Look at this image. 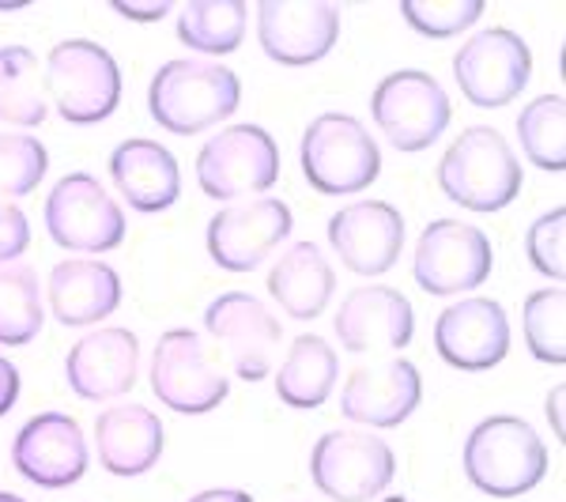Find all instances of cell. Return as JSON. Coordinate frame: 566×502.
<instances>
[{
    "instance_id": "cell-1",
    "label": "cell",
    "mask_w": 566,
    "mask_h": 502,
    "mask_svg": "<svg viewBox=\"0 0 566 502\" xmlns=\"http://www.w3.org/2000/svg\"><path fill=\"white\" fill-rule=\"evenodd\" d=\"M522 159L506 144V136L491 125L464 129L438 163V186L453 205L469 212H502L522 194Z\"/></svg>"
},
{
    "instance_id": "cell-2",
    "label": "cell",
    "mask_w": 566,
    "mask_h": 502,
    "mask_svg": "<svg viewBox=\"0 0 566 502\" xmlns=\"http://www.w3.org/2000/svg\"><path fill=\"white\" fill-rule=\"evenodd\" d=\"M242 103V84L219 61H167L148 84L155 125L175 136H197L227 122Z\"/></svg>"
},
{
    "instance_id": "cell-3",
    "label": "cell",
    "mask_w": 566,
    "mask_h": 502,
    "mask_svg": "<svg viewBox=\"0 0 566 502\" xmlns=\"http://www.w3.org/2000/svg\"><path fill=\"white\" fill-rule=\"evenodd\" d=\"M464 477L491 499H517L547 477V446L517 416H488L464 438Z\"/></svg>"
},
{
    "instance_id": "cell-4",
    "label": "cell",
    "mask_w": 566,
    "mask_h": 502,
    "mask_svg": "<svg viewBox=\"0 0 566 502\" xmlns=\"http://www.w3.org/2000/svg\"><path fill=\"white\" fill-rule=\"evenodd\" d=\"M45 95L69 125H98L122 106V69L91 39H65L42 65Z\"/></svg>"
},
{
    "instance_id": "cell-5",
    "label": "cell",
    "mask_w": 566,
    "mask_h": 502,
    "mask_svg": "<svg viewBox=\"0 0 566 502\" xmlns=\"http://www.w3.org/2000/svg\"><path fill=\"white\" fill-rule=\"evenodd\" d=\"M298 163H303V175L317 194L344 197L359 194L378 178L381 151L359 117L328 109L306 125L303 144H298Z\"/></svg>"
},
{
    "instance_id": "cell-6",
    "label": "cell",
    "mask_w": 566,
    "mask_h": 502,
    "mask_svg": "<svg viewBox=\"0 0 566 502\" xmlns=\"http://www.w3.org/2000/svg\"><path fill=\"white\" fill-rule=\"evenodd\" d=\"M450 95L423 69H400L389 72L370 95V117L381 136L397 151L416 155L431 148L450 125Z\"/></svg>"
},
{
    "instance_id": "cell-7",
    "label": "cell",
    "mask_w": 566,
    "mask_h": 502,
    "mask_svg": "<svg viewBox=\"0 0 566 502\" xmlns=\"http://www.w3.org/2000/svg\"><path fill=\"white\" fill-rule=\"evenodd\" d=\"M397 458L389 442L363 427L328 431L310 450V480L333 502H370L392 483Z\"/></svg>"
},
{
    "instance_id": "cell-8",
    "label": "cell",
    "mask_w": 566,
    "mask_h": 502,
    "mask_svg": "<svg viewBox=\"0 0 566 502\" xmlns=\"http://www.w3.org/2000/svg\"><path fill=\"white\" fill-rule=\"evenodd\" d=\"M45 231L61 250L109 253L125 239V212L87 170H72L45 197Z\"/></svg>"
},
{
    "instance_id": "cell-9",
    "label": "cell",
    "mask_w": 566,
    "mask_h": 502,
    "mask_svg": "<svg viewBox=\"0 0 566 502\" xmlns=\"http://www.w3.org/2000/svg\"><path fill=\"white\" fill-rule=\"evenodd\" d=\"M495 250L476 223L461 219H434L423 227L412 253V276L427 295L450 299L476 291L491 276Z\"/></svg>"
},
{
    "instance_id": "cell-10",
    "label": "cell",
    "mask_w": 566,
    "mask_h": 502,
    "mask_svg": "<svg viewBox=\"0 0 566 502\" xmlns=\"http://www.w3.org/2000/svg\"><path fill=\"white\" fill-rule=\"evenodd\" d=\"M151 389L167 408L181 416H205L231 394L227 374L193 328H170L159 336L151 355Z\"/></svg>"
},
{
    "instance_id": "cell-11",
    "label": "cell",
    "mask_w": 566,
    "mask_h": 502,
    "mask_svg": "<svg viewBox=\"0 0 566 502\" xmlns=\"http://www.w3.org/2000/svg\"><path fill=\"white\" fill-rule=\"evenodd\" d=\"M280 178V148L261 125H227L197 155V181L212 200L264 194Z\"/></svg>"
},
{
    "instance_id": "cell-12",
    "label": "cell",
    "mask_w": 566,
    "mask_h": 502,
    "mask_svg": "<svg viewBox=\"0 0 566 502\" xmlns=\"http://www.w3.org/2000/svg\"><path fill=\"white\" fill-rule=\"evenodd\" d=\"M453 76L472 106L499 109L525 91L528 76H533V53L517 31L488 27L453 53Z\"/></svg>"
},
{
    "instance_id": "cell-13",
    "label": "cell",
    "mask_w": 566,
    "mask_h": 502,
    "mask_svg": "<svg viewBox=\"0 0 566 502\" xmlns=\"http://www.w3.org/2000/svg\"><path fill=\"white\" fill-rule=\"evenodd\" d=\"M205 328L242 381H264L276 363L283 328L280 317L250 291H223L205 310Z\"/></svg>"
},
{
    "instance_id": "cell-14",
    "label": "cell",
    "mask_w": 566,
    "mask_h": 502,
    "mask_svg": "<svg viewBox=\"0 0 566 502\" xmlns=\"http://www.w3.org/2000/svg\"><path fill=\"white\" fill-rule=\"evenodd\" d=\"M291 227H295V216L280 197L227 205L208 219V258L223 272H253L280 242H287Z\"/></svg>"
},
{
    "instance_id": "cell-15",
    "label": "cell",
    "mask_w": 566,
    "mask_h": 502,
    "mask_svg": "<svg viewBox=\"0 0 566 502\" xmlns=\"http://www.w3.org/2000/svg\"><path fill=\"white\" fill-rule=\"evenodd\" d=\"M340 39V8L333 0H261L258 42L276 65L306 69L333 53Z\"/></svg>"
},
{
    "instance_id": "cell-16",
    "label": "cell",
    "mask_w": 566,
    "mask_h": 502,
    "mask_svg": "<svg viewBox=\"0 0 566 502\" xmlns=\"http://www.w3.org/2000/svg\"><path fill=\"white\" fill-rule=\"evenodd\" d=\"M419 397H423V378H419L416 363H408L405 355H386V359L363 363L348 374L340 412L363 431H386V427H400L416 412Z\"/></svg>"
},
{
    "instance_id": "cell-17",
    "label": "cell",
    "mask_w": 566,
    "mask_h": 502,
    "mask_svg": "<svg viewBox=\"0 0 566 502\" xmlns=\"http://www.w3.org/2000/svg\"><path fill=\"white\" fill-rule=\"evenodd\" d=\"M87 438L84 427L65 412H39L20 427L12 442V464L23 480L45 491L72 488L87 472Z\"/></svg>"
},
{
    "instance_id": "cell-18",
    "label": "cell",
    "mask_w": 566,
    "mask_h": 502,
    "mask_svg": "<svg viewBox=\"0 0 566 502\" xmlns=\"http://www.w3.org/2000/svg\"><path fill=\"white\" fill-rule=\"evenodd\" d=\"M328 245L355 276H386L405 250V216L389 200H355L328 219Z\"/></svg>"
},
{
    "instance_id": "cell-19",
    "label": "cell",
    "mask_w": 566,
    "mask_h": 502,
    "mask_svg": "<svg viewBox=\"0 0 566 502\" xmlns=\"http://www.w3.org/2000/svg\"><path fill=\"white\" fill-rule=\"evenodd\" d=\"M434 352L453 370H495L510 352V317L495 299H461L434 322Z\"/></svg>"
},
{
    "instance_id": "cell-20",
    "label": "cell",
    "mask_w": 566,
    "mask_h": 502,
    "mask_svg": "<svg viewBox=\"0 0 566 502\" xmlns=\"http://www.w3.org/2000/svg\"><path fill=\"white\" fill-rule=\"evenodd\" d=\"M140 374V341L133 328H98L84 333L65 355L69 389L80 400H117L133 394Z\"/></svg>"
},
{
    "instance_id": "cell-21",
    "label": "cell",
    "mask_w": 566,
    "mask_h": 502,
    "mask_svg": "<svg viewBox=\"0 0 566 502\" xmlns=\"http://www.w3.org/2000/svg\"><path fill=\"white\" fill-rule=\"evenodd\" d=\"M333 325L336 336H340V348L355 355L400 352L416 336L412 303L389 284H367L348 291Z\"/></svg>"
},
{
    "instance_id": "cell-22",
    "label": "cell",
    "mask_w": 566,
    "mask_h": 502,
    "mask_svg": "<svg viewBox=\"0 0 566 502\" xmlns=\"http://www.w3.org/2000/svg\"><path fill=\"white\" fill-rule=\"evenodd\" d=\"M109 178H114L117 194L129 200L133 212L155 216L178 205L181 197V170L170 148L148 136H133L122 140L109 151Z\"/></svg>"
},
{
    "instance_id": "cell-23",
    "label": "cell",
    "mask_w": 566,
    "mask_h": 502,
    "mask_svg": "<svg viewBox=\"0 0 566 502\" xmlns=\"http://www.w3.org/2000/svg\"><path fill=\"white\" fill-rule=\"evenodd\" d=\"M45 303L65 328H87L122 306V276L106 261L69 258L50 269Z\"/></svg>"
},
{
    "instance_id": "cell-24",
    "label": "cell",
    "mask_w": 566,
    "mask_h": 502,
    "mask_svg": "<svg viewBox=\"0 0 566 502\" xmlns=\"http://www.w3.org/2000/svg\"><path fill=\"white\" fill-rule=\"evenodd\" d=\"M98 464L109 477H144L163 458V419L148 405H114L95 419Z\"/></svg>"
},
{
    "instance_id": "cell-25",
    "label": "cell",
    "mask_w": 566,
    "mask_h": 502,
    "mask_svg": "<svg viewBox=\"0 0 566 502\" xmlns=\"http://www.w3.org/2000/svg\"><path fill=\"white\" fill-rule=\"evenodd\" d=\"M336 291V272L317 242H295L280 253L269 272V295L276 299L283 314L298 322H314L325 314Z\"/></svg>"
},
{
    "instance_id": "cell-26",
    "label": "cell",
    "mask_w": 566,
    "mask_h": 502,
    "mask_svg": "<svg viewBox=\"0 0 566 502\" xmlns=\"http://www.w3.org/2000/svg\"><path fill=\"white\" fill-rule=\"evenodd\" d=\"M336 374H340V363H336L333 344L317 333H303L291 341L280 363L276 397L287 408H322L336 386Z\"/></svg>"
},
{
    "instance_id": "cell-27",
    "label": "cell",
    "mask_w": 566,
    "mask_h": 502,
    "mask_svg": "<svg viewBox=\"0 0 566 502\" xmlns=\"http://www.w3.org/2000/svg\"><path fill=\"white\" fill-rule=\"evenodd\" d=\"M245 20L242 0H189L178 8V42L205 57H227L242 45Z\"/></svg>"
},
{
    "instance_id": "cell-28",
    "label": "cell",
    "mask_w": 566,
    "mask_h": 502,
    "mask_svg": "<svg viewBox=\"0 0 566 502\" xmlns=\"http://www.w3.org/2000/svg\"><path fill=\"white\" fill-rule=\"evenodd\" d=\"M45 114L50 103H45L39 53L27 45H0V122L34 129L45 122Z\"/></svg>"
},
{
    "instance_id": "cell-29",
    "label": "cell",
    "mask_w": 566,
    "mask_h": 502,
    "mask_svg": "<svg viewBox=\"0 0 566 502\" xmlns=\"http://www.w3.org/2000/svg\"><path fill=\"white\" fill-rule=\"evenodd\" d=\"M45 303L34 269L27 264H0V344L23 348L42 333Z\"/></svg>"
},
{
    "instance_id": "cell-30",
    "label": "cell",
    "mask_w": 566,
    "mask_h": 502,
    "mask_svg": "<svg viewBox=\"0 0 566 502\" xmlns=\"http://www.w3.org/2000/svg\"><path fill=\"white\" fill-rule=\"evenodd\" d=\"M517 140L528 163H536L547 175H563L566 167V98L559 91L536 95L517 114Z\"/></svg>"
},
{
    "instance_id": "cell-31",
    "label": "cell",
    "mask_w": 566,
    "mask_h": 502,
    "mask_svg": "<svg viewBox=\"0 0 566 502\" xmlns=\"http://www.w3.org/2000/svg\"><path fill=\"white\" fill-rule=\"evenodd\" d=\"M522 328L525 344L547 367L566 363V291L563 287H541L525 299L522 306Z\"/></svg>"
},
{
    "instance_id": "cell-32",
    "label": "cell",
    "mask_w": 566,
    "mask_h": 502,
    "mask_svg": "<svg viewBox=\"0 0 566 502\" xmlns=\"http://www.w3.org/2000/svg\"><path fill=\"white\" fill-rule=\"evenodd\" d=\"M50 170V151L31 133H0V197H27Z\"/></svg>"
},
{
    "instance_id": "cell-33",
    "label": "cell",
    "mask_w": 566,
    "mask_h": 502,
    "mask_svg": "<svg viewBox=\"0 0 566 502\" xmlns=\"http://www.w3.org/2000/svg\"><path fill=\"white\" fill-rule=\"evenodd\" d=\"M400 15L423 39H453L483 15V0H400Z\"/></svg>"
},
{
    "instance_id": "cell-34",
    "label": "cell",
    "mask_w": 566,
    "mask_h": 502,
    "mask_svg": "<svg viewBox=\"0 0 566 502\" xmlns=\"http://www.w3.org/2000/svg\"><path fill=\"white\" fill-rule=\"evenodd\" d=\"M525 253L541 276L563 284L566 280V208H552L541 219H533L525 234Z\"/></svg>"
},
{
    "instance_id": "cell-35",
    "label": "cell",
    "mask_w": 566,
    "mask_h": 502,
    "mask_svg": "<svg viewBox=\"0 0 566 502\" xmlns=\"http://www.w3.org/2000/svg\"><path fill=\"white\" fill-rule=\"evenodd\" d=\"M27 245H31V223H27L23 208H15L12 200H0V264L23 258Z\"/></svg>"
},
{
    "instance_id": "cell-36",
    "label": "cell",
    "mask_w": 566,
    "mask_h": 502,
    "mask_svg": "<svg viewBox=\"0 0 566 502\" xmlns=\"http://www.w3.org/2000/svg\"><path fill=\"white\" fill-rule=\"evenodd\" d=\"M109 8H114L117 15H125V20H133V23H159L163 15L175 12V4H170V0H148V4H133V0H114Z\"/></svg>"
},
{
    "instance_id": "cell-37",
    "label": "cell",
    "mask_w": 566,
    "mask_h": 502,
    "mask_svg": "<svg viewBox=\"0 0 566 502\" xmlns=\"http://www.w3.org/2000/svg\"><path fill=\"white\" fill-rule=\"evenodd\" d=\"M20 400V370L0 355V416H8Z\"/></svg>"
},
{
    "instance_id": "cell-38",
    "label": "cell",
    "mask_w": 566,
    "mask_h": 502,
    "mask_svg": "<svg viewBox=\"0 0 566 502\" xmlns=\"http://www.w3.org/2000/svg\"><path fill=\"white\" fill-rule=\"evenodd\" d=\"M563 405H566V386L559 381V386L547 394V419H552V427H555V438H563L566 435V412H563Z\"/></svg>"
},
{
    "instance_id": "cell-39",
    "label": "cell",
    "mask_w": 566,
    "mask_h": 502,
    "mask_svg": "<svg viewBox=\"0 0 566 502\" xmlns=\"http://www.w3.org/2000/svg\"><path fill=\"white\" fill-rule=\"evenodd\" d=\"M189 502H253L250 491H239V488H212V491H200Z\"/></svg>"
},
{
    "instance_id": "cell-40",
    "label": "cell",
    "mask_w": 566,
    "mask_h": 502,
    "mask_svg": "<svg viewBox=\"0 0 566 502\" xmlns=\"http://www.w3.org/2000/svg\"><path fill=\"white\" fill-rule=\"evenodd\" d=\"M0 502H27V499H20V495H12V491H0Z\"/></svg>"
},
{
    "instance_id": "cell-41",
    "label": "cell",
    "mask_w": 566,
    "mask_h": 502,
    "mask_svg": "<svg viewBox=\"0 0 566 502\" xmlns=\"http://www.w3.org/2000/svg\"><path fill=\"white\" fill-rule=\"evenodd\" d=\"M389 502H405V499H389Z\"/></svg>"
}]
</instances>
